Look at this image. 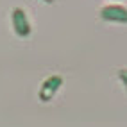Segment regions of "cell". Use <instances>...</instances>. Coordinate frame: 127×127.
Listing matches in <instances>:
<instances>
[{
    "instance_id": "cell-2",
    "label": "cell",
    "mask_w": 127,
    "mask_h": 127,
    "mask_svg": "<svg viewBox=\"0 0 127 127\" xmlns=\"http://www.w3.org/2000/svg\"><path fill=\"white\" fill-rule=\"evenodd\" d=\"M100 18L111 23H127V7L124 5H106L100 9Z\"/></svg>"
},
{
    "instance_id": "cell-1",
    "label": "cell",
    "mask_w": 127,
    "mask_h": 127,
    "mask_svg": "<svg viewBox=\"0 0 127 127\" xmlns=\"http://www.w3.org/2000/svg\"><path fill=\"white\" fill-rule=\"evenodd\" d=\"M11 22H13V31L16 32V36H20V38L31 36V23H29V18L23 9H20V7L13 9Z\"/></svg>"
},
{
    "instance_id": "cell-4",
    "label": "cell",
    "mask_w": 127,
    "mask_h": 127,
    "mask_svg": "<svg viewBox=\"0 0 127 127\" xmlns=\"http://www.w3.org/2000/svg\"><path fill=\"white\" fill-rule=\"evenodd\" d=\"M118 77H120L122 84H124L125 90H127V70H120V72H118Z\"/></svg>"
},
{
    "instance_id": "cell-3",
    "label": "cell",
    "mask_w": 127,
    "mask_h": 127,
    "mask_svg": "<svg viewBox=\"0 0 127 127\" xmlns=\"http://www.w3.org/2000/svg\"><path fill=\"white\" fill-rule=\"evenodd\" d=\"M61 86H63V77H61V75H50L48 79H45V82L41 84V90H39L41 102H48V100H52V97L59 91Z\"/></svg>"
}]
</instances>
